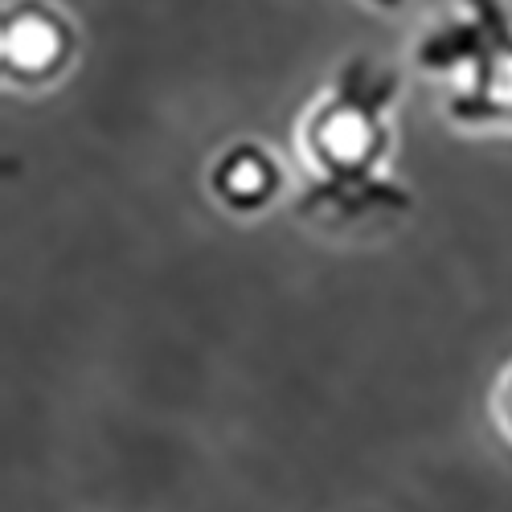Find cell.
I'll use <instances>...</instances> for the list:
<instances>
[{
    "label": "cell",
    "mask_w": 512,
    "mask_h": 512,
    "mask_svg": "<svg viewBox=\"0 0 512 512\" xmlns=\"http://www.w3.org/2000/svg\"><path fill=\"white\" fill-rule=\"evenodd\" d=\"M394 95L398 78L369 58L340 66L336 82L304 119V152L308 164H316V193L308 205L336 201L345 209L357 201L394 197V189L377 177L381 152H386V111Z\"/></svg>",
    "instance_id": "cell-1"
},
{
    "label": "cell",
    "mask_w": 512,
    "mask_h": 512,
    "mask_svg": "<svg viewBox=\"0 0 512 512\" xmlns=\"http://www.w3.org/2000/svg\"><path fill=\"white\" fill-rule=\"evenodd\" d=\"M414 62L451 82L447 111L459 123L512 119V13L504 0H459L418 41Z\"/></svg>",
    "instance_id": "cell-2"
},
{
    "label": "cell",
    "mask_w": 512,
    "mask_h": 512,
    "mask_svg": "<svg viewBox=\"0 0 512 512\" xmlns=\"http://www.w3.org/2000/svg\"><path fill=\"white\" fill-rule=\"evenodd\" d=\"M62 50H66L62 21L46 13H17V21H9L5 29V58L21 70H46L62 58Z\"/></svg>",
    "instance_id": "cell-3"
},
{
    "label": "cell",
    "mask_w": 512,
    "mask_h": 512,
    "mask_svg": "<svg viewBox=\"0 0 512 512\" xmlns=\"http://www.w3.org/2000/svg\"><path fill=\"white\" fill-rule=\"evenodd\" d=\"M275 185V168L263 152H254V148H242L234 152L226 164H222V173H218V189L238 201V205H254V201H263Z\"/></svg>",
    "instance_id": "cell-4"
},
{
    "label": "cell",
    "mask_w": 512,
    "mask_h": 512,
    "mask_svg": "<svg viewBox=\"0 0 512 512\" xmlns=\"http://www.w3.org/2000/svg\"><path fill=\"white\" fill-rule=\"evenodd\" d=\"M369 5H377V9H398L402 0H369Z\"/></svg>",
    "instance_id": "cell-5"
}]
</instances>
